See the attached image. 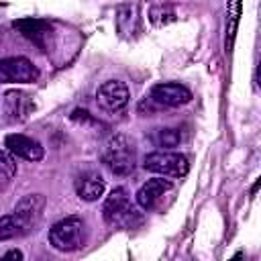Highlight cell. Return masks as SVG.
I'll use <instances>...</instances> for the list:
<instances>
[{"label": "cell", "mask_w": 261, "mask_h": 261, "mask_svg": "<svg viewBox=\"0 0 261 261\" xmlns=\"http://www.w3.org/2000/svg\"><path fill=\"white\" fill-rule=\"evenodd\" d=\"M102 216H104L106 224H110L114 228H137L143 222L141 212L130 202L124 188H114L110 192V196L104 200Z\"/></svg>", "instance_id": "6da1fadb"}, {"label": "cell", "mask_w": 261, "mask_h": 261, "mask_svg": "<svg viewBox=\"0 0 261 261\" xmlns=\"http://www.w3.org/2000/svg\"><path fill=\"white\" fill-rule=\"evenodd\" d=\"M102 163L116 175H128L137 163V149L124 135H112L102 147Z\"/></svg>", "instance_id": "7a4b0ae2"}, {"label": "cell", "mask_w": 261, "mask_h": 261, "mask_svg": "<svg viewBox=\"0 0 261 261\" xmlns=\"http://www.w3.org/2000/svg\"><path fill=\"white\" fill-rule=\"evenodd\" d=\"M86 243V224L80 216H65L49 228V245L57 251L71 253Z\"/></svg>", "instance_id": "3957f363"}, {"label": "cell", "mask_w": 261, "mask_h": 261, "mask_svg": "<svg viewBox=\"0 0 261 261\" xmlns=\"http://www.w3.org/2000/svg\"><path fill=\"white\" fill-rule=\"evenodd\" d=\"M143 167L147 171L165 175V177H184L190 169L188 157L181 153H171V151H155L145 155Z\"/></svg>", "instance_id": "277c9868"}, {"label": "cell", "mask_w": 261, "mask_h": 261, "mask_svg": "<svg viewBox=\"0 0 261 261\" xmlns=\"http://www.w3.org/2000/svg\"><path fill=\"white\" fill-rule=\"evenodd\" d=\"M39 69L27 57L0 59V84H31L37 82Z\"/></svg>", "instance_id": "5b68a950"}, {"label": "cell", "mask_w": 261, "mask_h": 261, "mask_svg": "<svg viewBox=\"0 0 261 261\" xmlns=\"http://www.w3.org/2000/svg\"><path fill=\"white\" fill-rule=\"evenodd\" d=\"M128 98H130V94H128L126 84L118 82V80H108L96 90L98 106L110 114H118L120 110H124L128 104Z\"/></svg>", "instance_id": "8992f818"}, {"label": "cell", "mask_w": 261, "mask_h": 261, "mask_svg": "<svg viewBox=\"0 0 261 261\" xmlns=\"http://www.w3.org/2000/svg\"><path fill=\"white\" fill-rule=\"evenodd\" d=\"M43 210H45V196L43 194H29L24 196L16 206H14V216L18 220V224L22 226V232L29 234L31 230H35L43 218Z\"/></svg>", "instance_id": "52a82bcc"}, {"label": "cell", "mask_w": 261, "mask_h": 261, "mask_svg": "<svg viewBox=\"0 0 261 261\" xmlns=\"http://www.w3.org/2000/svg\"><path fill=\"white\" fill-rule=\"evenodd\" d=\"M149 98L159 106H179L192 100V92L177 82H161L151 88Z\"/></svg>", "instance_id": "ba28073f"}, {"label": "cell", "mask_w": 261, "mask_h": 261, "mask_svg": "<svg viewBox=\"0 0 261 261\" xmlns=\"http://www.w3.org/2000/svg\"><path fill=\"white\" fill-rule=\"evenodd\" d=\"M35 110L33 98L22 90H10L4 94V114L10 122H24Z\"/></svg>", "instance_id": "9c48e42d"}, {"label": "cell", "mask_w": 261, "mask_h": 261, "mask_svg": "<svg viewBox=\"0 0 261 261\" xmlns=\"http://www.w3.org/2000/svg\"><path fill=\"white\" fill-rule=\"evenodd\" d=\"M6 147L12 155L16 157H22L27 161H41L43 155H45V149L39 141L27 137V135H20V133H12L6 137Z\"/></svg>", "instance_id": "30bf717a"}, {"label": "cell", "mask_w": 261, "mask_h": 261, "mask_svg": "<svg viewBox=\"0 0 261 261\" xmlns=\"http://www.w3.org/2000/svg\"><path fill=\"white\" fill-rule=\"evenodd\" d=\"M171 190V181L163 179V177H153L149 181H145L139 192H137V204L143 210H153L157 208V204L161 202V198L165 196V192Z\"/></svg>", "instance_id": "8fae6325"}, {"label": "cell", "mask_w": 261, "mask_h": 261, "mask_svg": "<svg viewBox=\"0 0 261 261\" xmlns=\"http://www.w3.org/2000/svg\"><path fill=\"white\" fill-rule=\"evenodd\" d=\"M14 29H18L27 39H31L35 45H39L43 51L47 49V39L51 37V27L45 20H37V18H22L14 22Z\"/></svg>", "instance_id": "7c38bea8"}, {"label": "cell", "mask_w": 261, "mask_h": 261, "mask_svg": "<svg viewBox=\"0 0 261 261\" xmlns=\"http://www.w3.org/2000/svg\"><path fill=\"white\" fill-rule=\"evenodd\" d=\"M75 194L86 200V202H94L104 194V179L100 173L96 171H86L82 175H77L75 179Z\"/></svg>", "instance_id": "4fadbf2b"}, {"label": "cell", "mask_w": 261, "mask_h": 261, "mask_svg": "<svg viewBox=\"0 0 261 261\" xmlns=\"http://www.w3.org/2000/svg\"><path fill=\"white\" fill-rule=\"evenodd\" d=\"M16 177V161L10 151H0V192H4Z\"/></svg>", "instance_id": "5bb4252c"}, {"label": "cell", "mask_w": 261, "mask_h": 261, "mask_svg": "<svg viewBox=\"0 0 261 261\" xmlns=\"http://www.w3.org/2000/svg\"><path fill=\"white\" fill-rule=\"evenodd\" d=\"M151 141L157 145V147H163V149H173L181 143V133L179 128H155L153 135H151Z\"/></svg>", "instance_id": "9a60e30c"}, {"label": "cell", "mask_w": 261, "mask_h": 261, "mask_svg": "<svg viewBox=\"0 0 261 261\" xmlns=\"http://www.w3.org/2000/svg\"><path fill=\"white\" fill-rule=\"evenodd\" d=\"M137 8L135 6H120L116 12V27L122 35H130L137 29Z\"/></svg>", "instance_id": "2e32d148"}, {"label": "cell", "mask_w": 261, "mask_h": 261, "mask_svg": "<svg viewBox=\"0 0 261 261\" xmlns=\"http://www.w3.org/2000/svg\"><path fill=\"white\" fill-rule=\"evenodd\" d=\"M16 237H24L22 226L18 224L16 216L14 214L0 216V241H10V239H16Z\"/></svg>", "instance_id": "e0dca14e"}, {"label": "cell", "mask_w": 261, "mask_h": 261, "mask_svg": "<svg viewBox=\"0 0 261 261\" xmlns=\"http://www.w3.org/2000/svg\"><path fill=\"white\" fill-rule=\"evenodd\" d=\"M239 10H241V0H228V14H230V27H228V37L232 39L239 22Z\"/></svg>", "instance_id": "ac0fdd59"}, {"label": "cell", "mask_w": 261, "mask_h": 261, "mask_svg": "<svg viewBox=\"0 0 261 261\" xmlns=\"http://www.w3.org/2000/svg\"><path fill=\"white\" fill-rule=\"evenodd\" d=\"M2 259H22V253H20V251H16V249H12V251L4 253V255H2Z\"/></svg>", "instance_id": "d6986e66"}]
</instances>
